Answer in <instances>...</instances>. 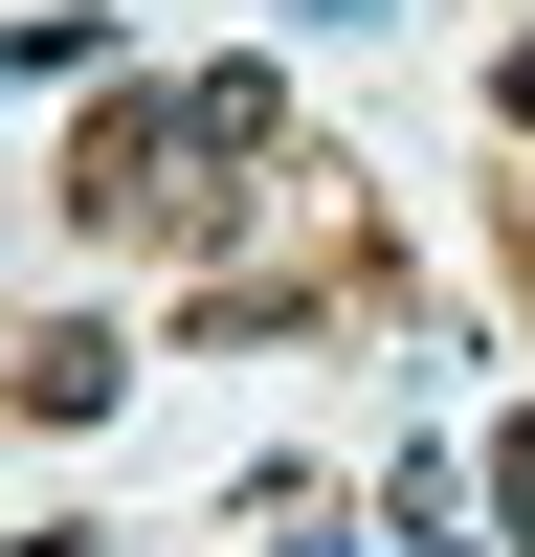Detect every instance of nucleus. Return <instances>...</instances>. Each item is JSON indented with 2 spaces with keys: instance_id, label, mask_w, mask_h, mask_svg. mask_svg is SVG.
Wrapping results in <instances>:
<instances>
[{
  "instance_id": "obj_1",
  "label": "nucleus",
  "mask_w": 535,
  "mask_h": 557,
  "mask_svg": "<svg viewBox=\"0 0 535 557\" xmlns=\"http://www.w3.org/2000/svg\"><path fill=\"white\" fill-rule=\"evenodd\" d=\"M112 380H134L112 335H23V380H0V401H23V424H89V401H112Z\"/></svg>"
},
{
  "instance_id": "obj_2",
  "label": "nucleus",
  "mask_w": 535,
  "mask_h": 557,
  "mask_svg": "<svg viewBox=\"0 0 535 557\" xmlns=\"http://www.w3.org/2000/svg\"><path fill=\"white\" fill-rule=\"evenodd\" d=\"M89 45H112V23H89V0H23V23H0V89H67Z\"/></svg>"
},
{
  "instance_id": "obj_3",
  "label": "nucleus",
  "mask_w": 535,
  "mask_h": 557,
  "mask_svg": "<svg viewBox=\"0 0 535 557\" xmlns=\"http://www.w3.org/2000/svg\"><path fill=\"white\" fill-rule=\"evenodd\" d=\"M0 557H89V535H0Z\"/></svg>"
},
{
  "instance_id": "obj_4",
  "label": "nucleus",
  "mask_w": 535,
  "mask_h": 557,
  "mask_svg": "<svg viewBox=\"0 0 535 557\" xmlns=\"http://www.w3.org/2000/svg\"><path fill=\"white\" fill-rule=\"evenodd\" d=\"M513 134H535V45H513Z\"/></svg>"
}]
</instances>
